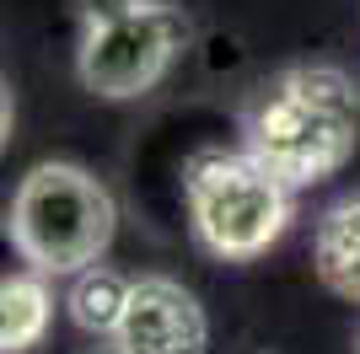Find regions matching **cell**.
<instances>
[{"label":"cell","mask_w":360,"mask_h":354,"mask_svg":"<svg viewBox=\"0 0 360 354\" xmlns=\"http://www.w3.org/2000/svg\"><path fill=\"white\" fill-rule=\"evenodd\" d=\"M49 311H54V301H49L38 274H6V284H0V349L32 354L49 333Z\"/></svg>","instance_id":"cell-8"},{"label":"cell","mask_w":360,"mask_h":354,"mask_svg":"<svg viewBox=\"0 0 360 354\" xmlns=\"http://www.w3.org/2000/svg\"><path fill=\"white\" fill-rule=\"evenodd\" d=\"M140 0H75V11H81V22L86 27H103V22H119V16H129Z\"/></svg>","instance_id":"cell-9"},{"label":"cell","mask_w":360,"mask_h":354,"mask_svg":"<svg viewBox=\"0 0 360 354\" xmlns=\"http://www.w3.org/2000/svg\"><path fill=\"white\" fill-rule=\"evenodd\" d=\"M360 91L333 65H290L264 86L248 118V150L285 188H312L355 156Z\"/></svg>","instance_id":"cell-1"},{"label":"cell","mask_w":360,"mask_h":354,"mask_svg":"<svg viewBox=\"0 0 360 354\" xmlns=\"http://www.w3.org/2000/svg\"><path fill=\"white\" fill-rule=\"evenodd\" d=\"M129 290H135V280H124L119 268H108V263H91L81 274H70L65 306H70L75 327H86L97 339H113L124 322V306H129Z\"/></svg>","instance_id":"cell-7"},{"label":"cell","mask_w":360,"mask_h":354,"mask_svg":"<svg viewBox=\"0 0 360 354\" xmlns=\"http://www.w3.org/2000/svg\"><path fill=\"white\" fill-rule=\"evenodd\" d=\"M312 268L333 295L360 306V193L323 209L317 236H312Z\"/></svg>","instance_id":"cell-6"},{"label":"cell","mask_w":360,"mask_h":354,"mask_svg":"<svg viewBox=\"0 0 360 354\" xmlns=\"http://www.w3.org/2000/svg\"><path fill=\"white\" fill-rule=\"evenodd\" d=\"M113 225H119L113 193L86 166L44 162L22 177L6 231L38 274H81L108 252Z\"/></svg>","instance_id":"cell-2"},{"label":"cell","mask_w":360,"mask_h":354,"mask_svg":"<svg viewBox=\"0 0 360 354\" xmlns=\"http://www.w3.org/2000/svg\"><path fill=\"white\" fill-rule=\"evenodd\" d=\"M210 343V317L194 301V290H183L167 274H146L129 290L124 322L113 333L119 354H205Z\"/></svg>","instance_id":"cell-5"},{"label":"cell","mask_w":360,"mask_h":354,"mask_svg":"<svg viewBox=\"0 0 360 354\" xmlns=\"http://www.w3.org/2000/svg\"><path fill=\"white\" fill-rule=\"evenodd\" d=\"M290 193L253 150H199L183 166V199L205 252L253 263L290 225Z\"/></svg>","instance_id":"cell-3"},{"label":"cell","mask_w":360,"mask_h":354,"mask_svg":"<svg viewBox=\"0 0 360 354\" xmlns=\"http://www.w3.org/2000/svg\"><path fill=\"white\" fill-rule=\"evenodd\" d=\"M188 38H194V27H188L183 6H172V0H140L135 11L119 16V22L86 27L81 54H75V75H81L86 91L113 97V103L146 97L178 65Z\"/></svg>","instance_id":"cell-4"}]
</instances>
